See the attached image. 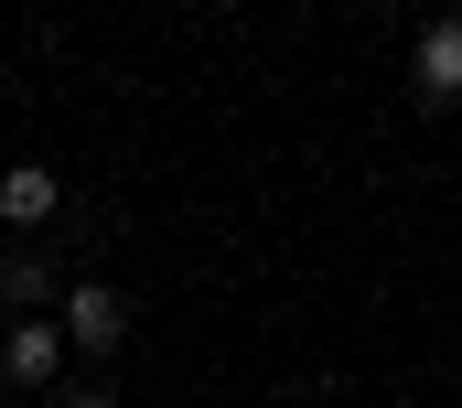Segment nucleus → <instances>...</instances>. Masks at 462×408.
<instances>
[{
	"label": "nucleus",
	"instance_id": "3",
	"mask_svg": "<svg viewBox=\"0 0 462 408\" xmlns=\"http://www.w3.org/2000/svg\"><path fill=\"white\" fill-rule=\"evenodd\" d=\"M65 215V172L54 162H11L0 172V226H54Z\"/></svg>",
	"mask_w": 462,
	"mask_h": 408
},
{
	"label": "nucleus",
	"instance_id": "1",
	"mask_svg": "<svg viewBox=\"0 0 462 408\" xmlns=\"http://www.w3.org/2000/svg\"><path fill=\"white\" fill-rule=\"evenodd\" d=\"M65 355H76V344H65V322H43V311H22V322L0 333V376H11V387H54Z\"/></svg>",
	"mask_w": 462,
	"mask_h": 408
},
{
	"label": "nucleus",
	"instance_id": "4",
	"mask_svg": "<svg viewBox=\"0 0 462 408\" xmlns=\"http://www.w3.org/2000/svg\"><path fill=\"white\" fill-rule=\"evenodd\" d=\"M65 291H76V280H65L43 247H11V258H0V301L11 311H65Z\"/></svg>",
	"mask_w": 462,
	"mask_h": 408
},
{
	"label": "nucleus",
	"instance_id": "6",
	"mask_svg": "<svg viewBox=\"0 0 462 408\" xmlns=\"http://www.w3.org/2000/svg\"><path fill=\"white\" fill-rule=\"evenodd\" d=\"M54 408H118L108 387H87V376H76V387H54Z\"/></svg>",
	"mask_w": 462,
	"mask_h": 408
},
{
	"label": "nucleus",
	"instance_id": "2",
	"mask_svg": "<svg viewBox=\"0 0 462 408\" xmlns=\"http://www.w3.org/2000/svg\"><path fill=\"white\" fill-rule=\"evenodd\" d=\"M54 322H65V344H76V355H118V333H129V301H118V291H97V280H76Z\"/></svg>",
	"mask_w": 462,
	"mask_h": 408
},
{
	"label": "nucleus",
	"instance_id": "5",
	"mask_svg": "<svg viewBox=\"0 0 462 408\" xmlns=\"http://www.w3.org/2000/svg\"><path fill=\"white\" fill-rule=\"evenodd\" d=\"M409 76H420V97H430V107H452V97H462V22H430V32H420Z\"/></svg>",
	"mask_w": 462,
	"mask_h": 408
}]
</instances>
